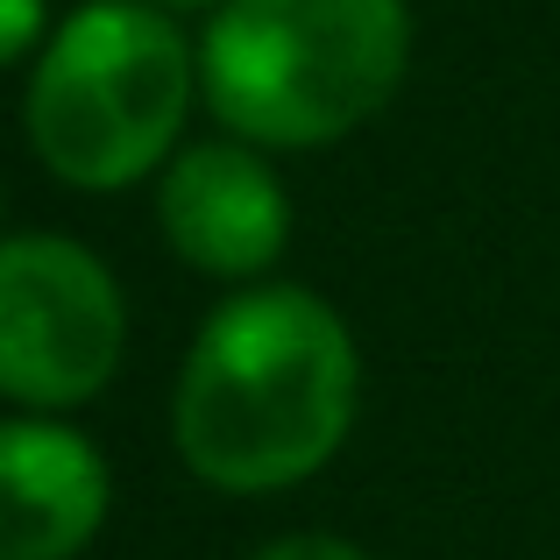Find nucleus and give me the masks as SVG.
Listing matches in <instances>:
<instances>
[{
  "instance_id": "obj_1",
  "label": "nucleus",
  "mask_w": 560,
  "mask_h": 560,
  "mask_svg": "<svg viewBox=\"0 0 560 560\" xmlns=\"http://www.w3.org/2000/svg\"><path fill=\"white\" fill-rule=\"evenodd\" d=\"M355 334L319 291L256 284L213 305L171 397V433L199 482L270 497L319 476L355 425Z\"/></svg>"
},
{
  "instance_id": "obj_2",
  "label": "nucleus",
  "mask_w": 560,
  "mask_h": 560,
  "mask_svg": "<svg viewBox=\"0 0 560 560\" xmlns=\"http://www.w3.org/2000/svg\"><path fill=\"white\" fill-rule=\"evenodd\" d=\"M405 65V0H220L199 43V93L234 142L327 150L390 107Z\"/></svg>"
},
{
  "instance_id": "obj_3",
  "label": "nucleus",
  "mask_w": 560,
  "mask_h": 560,
  "mask_svg": "<svg viewBox=\"0 0 560 560\" xmlns=\"http://www.w3.org/2000/svg\"><path fill=\"white\" fill-rule=\"evenodd\" d=\"M191 57L171 8L85 0L50 28L28 71V142L43 171L79 191H121L171 164L191 107Z\"/></svg>"
},
{
  "instance_id": "obj_4",
  "label": "nucleus",
  "mask_w": 560,
  "mask_h": 560,
  "mask_svg": "<svg viewBox=\"0 0 560 560\" xmlns=\"http://www.w3.org/2000/svg\"><path fill=\"white\" fill-rule=\"evenodd\" d=\"M128 305L114 270L65 234H0V397L28 411L93 405L121 370Z\"/></svg>"
},
{
  "instance_id": "obj_5",
  "label": "nucleus",
  "mask_w": 560,
  "mask_h": 560,
  "mask_svg": "<svg viewBox=\"0 0 560 560\" xmlns=\"http://www.w3.org/2000/svg\"><path fill=\"white\" fill-rule=\"evenodd\" d=\"M156 220L171 256L206 277H262L284 256L291 199L248 142H191L156 171Z\"/></svg>"
},
{
  "instance_id": "obj_6",
  "label": "nucleus",
  "mask_w": 560,
  "mask_h": 560,
  "mask_svg": "<svg viewBox=\"0 0 560 560\" xmlns=\"http://www.w3.org/2000/svg\"><path fill=\"white\" fill-rule=\"evenodd\" d=\"M114 476L79 425L0 419V560H79L107 525Z\"/></svg>"
},
{
  "instance_id": "obj_7",
  "label": "nucleus",
  "mask_w": 560,
  "mask_h": 560,
  "mask_svg": "<svg viewBox=\"0 0 560 560\" xmlns=\"http://www.w3.org/2000/svg\"><path fill=\"white\" fill-rule=\"evenodd\" d=\"M43 28H50V8H43V0H0V65H14V57H28L36 43H50Z\"/></svg>"
},
{
  "instance_id": "obj_8",
  "label": "nucleus",
  "mask_w": 560,
  "mask_h": 560,
  "mask_svg": "<svg viewBox=\"0 0 560 560\" xmlns=\"http://www.w3.org/2000/svg\"><path fill=\"white\" fill-rule=\"evenodd\" d=\"M256 560H370V553L348 547V539H327V533H291V539H270Z\"/></svg>"
},
{
  "instance_id": "obj_9",
  "label": "nucleus",
  "mask_w": 560,
  "mask_h": 560,
  "mask_svg": "<svg viewBox=\"0 0 560 560\" xmlns=\"http://www.w3.org/2000/svg\"><path fill=\"white\" fill-rule=\"evenodd\" d=\"M150 8H220V0H150Z\"/></svg>"
}]
</instances>
